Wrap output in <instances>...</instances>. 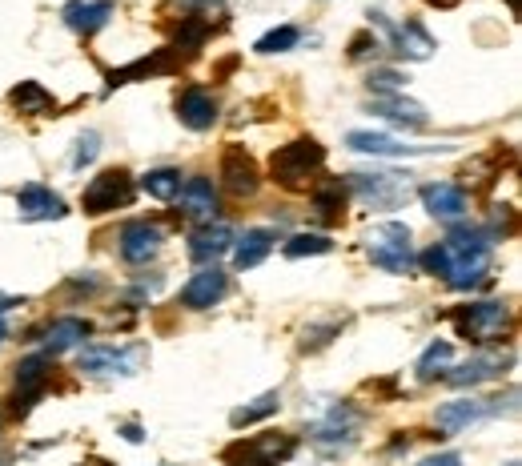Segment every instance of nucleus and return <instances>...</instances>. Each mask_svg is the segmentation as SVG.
Segmentation results:
<instances>
[{"mask_svg": "<svg viewBox=\"0 0 522 466\" xmlns=\"http://www.w3.org/2000/svg\"><path fill=\"white\" fill-rule=\"evenodd\" d=\"M121 434H125V438H129V442H141V430H137V426H125V430H121Z\"/></svg>", "mask_w": 522, "mask_h": 466, "instance_id": "nucleus-38", "label": "nucleus"}, {"mask_svg": "<svg viewBox=\"0 0 522 466\" xmlns=\"http://www.w3.org/2000/svg\"><path fill=\"white\" fill-rule=\"evenodd\" d=\"M450 354H454V346H450V342H434V346L422 354V362H418V378H422V382H430V378H434V366L450 362Z\"/></svg>", "mask_w": 522, "mask_h": 466, "instance_id": "nucleus-33", "label": "nucleus"}, {"mask_svg": "<svg viewBox=\"0 0 522 466\" xmlns=\"http://www.w3.org/2000/svg\"><path fill=\"white\" fill-rule=\"evenodd\" d=\"M282 250H286V258H310V254H330L334 242L326 238V233H294Z\"/></svg>", "mask_w": 522, "mask_h": 466, "instance_id": "nucleus-30", "label": "nucleus"}, {"mask_svg": "<svg viewBox=\"0 0 522 466\" xmlns=\"http://www.w3.org/2000/svg\"><path fill=\"white\" fill-rule=\"evenodd\" d=\"M298 450V442L282 430H266V434H249V438H237L221 450L225 466H282L290 462Z\"/></svg>", "mask_w": 522, "mask_h": 466, "instance_id": "nucleus-4", "label": "nucleus"}, {"mask_svg": "<svg viewBox=\"0 0 522 466\" xmlns=\"http://www.w3.org/2000/svg\"><path fill=\"white\" fill-rule=\"evenodd\" d=\"M278 406H282V394H278V390H270V394H261L253 406L233 410V414H229V422H233V426H249V422H261V418L278 414Z\"/></svg>", "mask_w": 522, "mask_h": 466, "instance_id": "nucleus-29", "label": "nucleus"}, {"mask_svg": "<svg viewBox=\"0 0 522 466\" xmlns=\"http://www.w3.org/2000/svg\"><path fill=\"white\" fill-rule=\"evenodd\" d=\"M9 105L25 117H53L57 113V97L41 85V81H21L13 93H9Z\"/></svg>", "mask_w": 522, "mask_h": 466, "instance_id": "nucleus-20", "label": "nucleus"}, {"mask_svg": "<svg viewBox=\"0 0 522 466\" xmlns=\"http://www.w3.org/2000/svg\"><path fill=\"white\" fill-rule=\"evenodd\" d=\"M298 37H302V33H298L294 25H282V29H270L266 37H261V41L253 45V49H257V53H266V57H270V53H286V49L298 45Z\"/></svg>", "mask_w": 522, "mask_h": 466, "instance_id": "nucleus-31", "label": "nucleus"}, {"mask_svg": "<svg viewBox=\"0 0 522 466\" xmlns=\"http://www.w3.org/2000/svg\"><path fill=\"white\" fill-rule=\"evenodd\" d=\"M233 229L221 225V221H205L201 229H193V238H189V258L193 262H209L217 266V258H225L233 250Z\"/></svg>", "mask_w": 522, "mask_h": 466, "instance_id": "nucleus-13", "label": "nucleus"}, {"mask_svg": "<svg viewBox=\"0 0 522 466\" xmlns=\"http://www.w3.org/2000/svg\"><path fill=\"white\" fill-rule=\"evenodd\" d=\"M354 193L358 201L366 205H378V209H394L410 197V185L398 177V173H354Z\"/></svg>", "mask_w": 522, "mask_h": 466, "instance_id": "nucleus-8", "label": "nucleus"}, {"mask_svg": "<svg viewBox=\"0 0 522 466\" xmlns=\"http://www.w3.org/2000/svg\"><path fill=\"white\" fill-rule=\"evenodd\" d=\"M366 254L386 274H410L414 270V233L402 221H382L366 233Z\"/></svg>", "mask_w": 522, "mask_h": 466, "instance_id": "nucleus-3", "label": "nucleus"}, {"mask_svg": "<svg viewBox=\"0 0 522 466\" xmlns=\"http://www.w3.org/2000/svg\"><path fill=\"white\" fill-rule=\"evenodd\" d=\"M141 189H145L149 197H157V201H173V197L181 193V173H177V169H149V173L141 177Z\"/></svg>", "mask_w": 522, "mask_h": 466, "instance_id": "nucleus-28", "label": "nucleus"}, {"mask_svg": "<svg viewBox=\"0 0 522 466\" xmlns=\"http://www.w3.org/2000/svg\"><path fill=\"white\" fill-rule=\"evenodd\" d=\"M81 370L85 374H129L133 370V354L117 350V346H89L81 354Z\"/></svg>", "mask_w": 522, "mask_h": 466, "instance_id": "nucleus-23", "label": "nucleus"}, {"mask_svg": "<svg viewBox=\"0 0 522 466\" xmlns=\"http://www.w3.org/2000/svg\"><path fill=\"white\" fill-rule=\"evenodd\" d=\"M418 466H462V458L458 454H434V458H422Z\"/></svg>", "mask_w": 522, "mask_h": 466, "instance_id": "nucleus-36", "label": "nucleus"}, {"mask_svg": "<svg viewBox=\"0 0 522 466\" xmlns=\"http://www.w3.org/2000/svg\"><path fill=\"white\" fill-rule=\"evenodd\" d=\"M510 9H514V13H518V0H510Z\"/></svg>", "mask_w": 522, "mask_h": 466, "instance_id": "nucleus-40", "label": "nucleus"}, {"mask_svg": "<svg viewBox=\"0 0 522 466\" xmlns=\"http://www.w3.org/2000/svg\"><path fill=\"white\" fill-rule=\"evenodd\" d=\"M157 250H161V229H157V225H149V221H129V225L121 229V258H125V262L141 266V262L157 258Z\"/></svg>", "mask_w": 522, "mask_h": 466, "instance_id": "nucleus-14", "label": "nucleus"}, {"mask_svg": "<svg viewBox=\"0 0 522 466\" xmlns=\"http://www.w3.org/2000/svg\"><path fill=\"white\" fill-rule=\"evenodd\" d=\"M374 113L386 117V121H394V125H402V129H422L426 125V109L414 105V101H402V93L398 97H378Z\"/></svg>", "mask_w": 522, "mask_h": 466, "instance_id": "nucleus-25", "label": "nucleus"}, {"mask_svg": "<svg viewBox=\"0 0 522 466\" xmlns=\"http://www.w3.org/2000/svg\"><path fill=\"white\" fill-rule=\"evenodd\" d=\"M326 161V149L314 141V137H298L282 149H274L270 157V177L282 185V189H310L314 185V173L322 169Z\"/></svg>", "mask_w": 522, "mask_h": 466, "instance_id": "nucleus-2", "label": "nucleus"}, {"mask_svg": "<svg viewBox=\"0 0 522 466\" xmlns=\"http://www.w3.org/2000/svg\"><path fill=\"white\" fill-rule=\"evenodd\" d=\"M346 145H350L354 153H374V157H402V153H418L414 145H398V141H394V137H386V133H362V129L346 133Z\"/></svg>", "mask_w": 522, "mask_h": 466, "instance_id": "nucleus-26", "label": "nucleus"}, {"mask_svg": "<svg viewBox=\"0 0 522 466\" xmlns=\"http://www.w3.org/2000/svg\"><path fill=\"white\" fill-rule=\"evenodd\" d=\"M454 326L470 342H498L510 326V310L502 302H474V306L454 310Z\"/></svg>", "mask_w": 522, "mask_h": 466, "instance_id": "nucleus-6", "label": "nucleus"}, {"mask_svg": "<svg viewBox=\"0 0 522 466\" xmlns=\"http://www.w3.org/2000/svg\"><path fill=\"white\" fill-rule=\"evenodd\" d=\"M177 117H181L185 129L205 133V129H213V121H217V101H213L205 89H185V93L177 97Z\"/></svg>", "mask_w": 522, "mask_h": 466, "instance_id": "nucleus-17", "label": "nucleus"}, {"mask_svg": "<svg viewBox=\"0 0 522 466\" xmlns=\"http://www.w3.org/2000/svg\"><path fill=\"white\" fill-rule=\"evenodd\" d=\"M398 53H402V57H410V61H426V57L434 53V37H430L422 25H414V21H410V25H402V29H398Z\"/></svg>", "mask_w": 522, "mask_h": 466, "instance_id": "nucleus-27", "label": "nucleus"}, {"mask_svg": "<svg viewBox=\"0 0 522 466\" xmlns=\"http://www.w3.org/2000/svg\"><path fill=\"white\" fill-rule=\"evenodd\" d=\"M97 141H101L97 133H85V137H81V145H77V157H73V165H77V169H85V165L97 157V149H101Z\"/></svg>", "mask_w": 522, "mask_h": 466, "instance_id": "nucleus-34", "label": "nucleus"}, {"mask_svg": "<svg viewBox=\"0 0 522 466\" xmlns=\"http://www.w3.org/2000/svg\"><path fill=\"white\" fill-rule=\"evenodd\" d=\"M49 370H53V354H33V358H25L21 366H17V414H25L41 394H45V386H49Z\"/></svg>", "mask_w": 522, "mask_h": 466, "instance_id": "nucleus-10", "label": "nucleus"}, {"mask_svg": "<svg viewBox=\"0 0 522 466\" xmlns=\"http://www.w3.org/2000/svg\"><path fill=\"white\" fill-rule=\"evenodd\" d=\"M490 233L486 229H474V225H462V229H454L446 242H438V246H430L422 258H418V266L426 270V274H434V278H442L446 286H454V290H470V286H478L486 274H490Z\"/></svg>", "mask_w": 522, "mask_h": 466, "instance_id": "nucleus-1", "label": "nucleus"}, {"mask_svg": "<svg viewBox=\"0 0 522 466\" xmlns=\"http://www.w3.org/2000/svg\"><path fill=\"white\" fill-rule=\"evenodd\" d=\"M486 414H490V406H486L482 398H454V402H442V406H438L434 422H438L442 434H458V430L482 422Z\"/></svg>", "mask_w": 522, "mask_h": 466, "instance_id": "nucleus-16", "label": "nucleus"}, {"mask_svg": "<svg viewBox=\"0 0 522 466\" xmlns=\"http://www.w3.org/2000/svg\"><path fill=\"white\" fill-rule=\"evenodd\" d=\"M270 250H274V233L270 229H245V238L233 242V266L237 270H253V266H261L270 258Z\"/></svg>", "mask_w": 522, "mask_h": 466, "instance_id": "nucleus-21", "label": "nucleus"}, {"mask_svg": "<svg viewBox=\"0 0 522 466\" xmlns=\"http://www.w3.org/2000/svg\"><path fill=\"white\" fill-rule=\"evenodd\" d=\"M181 213L193 217V221H213L217 217V189L209 177H189L181 185Z\"/></svg>", "mask_w": 522, "mask_h": 466, "instance_id": "nucleus-18", "label": "nucleus"}, {"mask_svg": "<svg viewBox=\"0 0 522 466\" xmlns=\"http://www.w3.org/2000/svg\"><path fill=\"white\" fill-rule=\"evenodd\" d=\"M93 334V326L85 318H57L49 330H45V350L49 354H65L73 346H85V338Z\"/></svg>", "mask_w": 522, "mask_h": 466, "instance_id": "nucleus-22", "label": "nucleus"}, {"mask_svg": "<svg viewBox=\"0 0 522 466\" xmlns=\"http://www.w3.org/2000/svg\"><path fill=\"white\" fill-rule=\"evenodd\" d=\"M370 89H374L378 97H398V93L406 89V77L394 73V69H374V73H370Z\"/></svg>", "mask_w": 522, "mask_h": 466, "instance_id": "nucleus-32", "label": "nucleus"}, {"mask_svg": "<svg viewBox=\"0 0 522 466\" xmlns=\"http://www.w3.org/2000/svg\"><path fill=\"white\" fill-rule=\"evenodd\" d=\"M346 197H350V189H346L342 177H318L314 189H310V205H314V213H318L322 221H342Z\"/></svg>", "mask_w": 522, "mask_h": 466, "instance_id": "nucleus-19", "label": "nucleus"}, {"mask_svg": "<svg viewBox=\"0 0 522 466\" xmlns=\"http://www.w3.org/2000/svg\"><path fill=\"white\" fill-rule=\"evenodd\" d=\"M129 201H133V177H129L125 169H101V173L85 185V193H81V209H85L89 217L113 213V209H121V205H129Z\"/></svg>", "mask_w": 522, "mask_h": 466, "instance_id": "nucleus-5", "label": "nucleus"}, {"mask_svg": "<svg viewBox=\"0 0 522 466\" xmlns=\"http://www.w3.org/2000/svg\"><path fill=\"white\" fill-rule=\"evenodd\" d=\"M370 45L378 49V37H370V33H362V37H354V49H350V57L358 61V57H366L370 53Z\"/></svg>", "mask_w": 522, "mask_h": 466, "instance_id": "nucleus-35", "label": "nucleus"}, {"mask_svg": "<svg viewBox=\"0 0 522 466\" xmlns=\"http://www.w3.org/2000/svg\"><path fill=\"white\" fill-rule=\"evenodd\" d=\"M13 306H21V298H9V294H0V314H5V310H13Z\"/></svg>", "mask_w": 522, "mask_h": 466, "instance_id": "nucleus-37", "label": "nucleus"}, {"mask_svg": "<svg viewBox=\"0 0 522 466\" xmlns=\"http://www.w3.org/2000/svg\"><path fill=\"white\" fill-rule=\"evenodd\" d=\"M225 290H229L225 270L205 266V270H197V274L181 286V306H189V310H209V306H217V302L225 298Z\"/></svg>", "mask_w": 522, "mask_h": 466, "instance_id": "nucleus-9", "label": "nucleus"}, {"mask_svg": "<svg viewBox=\"0 0 522 466\" xmlns=\"http://www.w3.org/2000/svg\"><path fill=\"white\" fill-rule=\"evenodd\" d=\"M502 366H506L502 354H478V358H470L466 366L450 370L446 382H450V386H478V382H486V378H498Z\"/></svg>", "mask_w": 522, "mask_h": 466, "instance_id": "nucleus-24", "label": "nucleus"}, {"mask_svg": "<svg viewBox=\"0 0 522 466\" xmlns=\"http://www.w3.org/2000/svg\"><path fill=\"white\" fill-rule=\"evenodd\" d=\"M418 197H422L426 213L438 217V221H458L466 213V189L454 185V181H430V185L418 189Z\"/></svg>", "mask_w": 522, "mask_h": 466, "instance_id": "nucleus-11", "label": "nucleus"}, {"mask_svg": "<svg viewBox=\"0 0 522 466\" xmlns=\"http://www.w3.org/2000/svg\"><path fill=\"white\" fill-rule=\"evenodd\" d=\"M113 17V0H69L65 5V25L81 37H93L109 25Z\"/></svg>", "mask_w": 522, "mask_h": 466, "instance_id": "nucleus-15", "label": "nucleus"}, {"mask_svg": "<svg viewBox=\"0 0 522 466\" xmlns=\"http://www.w3.org/2000/svg\"><path fill=\"white\" fill-rule=\"evenodd\" d=\"M221 185L233 197H253L257 193L261 169H257V161L249 157L245 145H225V153H221Z\"/></svg>", "mask_w": 522, "mask_h": 466, "instance_id": "nucleus-7", "label": "nucleus"}, {"mask_svg": "<svg viewBox=\"0 0 522 466\" xmlns=\"http://www.w3.org/2000/svg\"><path fill=\"white\" fill-rule=\"evenodd\" d=\"M17 209H21L25 221H57V217L69 213L65 197L53 193L49 185H21L17 189Z\"/></svg>", "mask_w": 522, "mask_h": 466, "instance_id": "nucleus-12", "label": "nucleus"}, {"mask_svg": "<svg viewBox=\"0 0 522 466\" xmlns=\"http://www.w3.org/2000/svg\"><path fill=\"white\" fill-rule=\"evenodd\" d=\"M9 338V326H5V318H0V342H5Z\"/></svg>", "mask_w": 522, "mask_h": 466, "instance_id": "nucleus-39", "label": "nucleus"}]
</instances>
